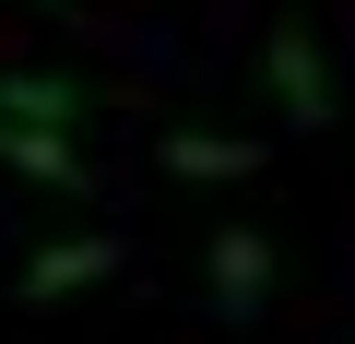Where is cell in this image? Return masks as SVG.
Instances as JSON below:
<instances>
[{
	"label": "cell",
	"mask_w": 355,
	"mask_h": 344,
	"mask_svg": "<svg viewBox=\"0 0 355 344\" xmlns=\"http://www.w3.org/2000/svg\"><path fill=\"white\" fill-rule=\"evenodd\" d=\"M202 273H214V309H225V320H261V309H272V238H261V226H214Z\"/></svg>",
	"instance_id": "3957f363"
},
{
	"label": "cell",
	"mask_w": 355,
	"mask_h": 344,
	"mask_svg": "<svg viewBox=\"0 0 355 344\" xmlns=\"http://www.w3.org/2000/svg\"><path fill=\"white\" fill-rule=\"evenodd\" d=\"M0 119H36V131H71V119H95V95H83L71 72H0Z\"/></svg>",
	"instance_id": "8992f818"
},
{
	"label": "cell",
	"mask_w": 355,
	"mask_h": 344,
	"mask_svg": "<svg viewBox=\"0 0 355 344\" xmlns=\"http://www.w3.org/2000/svg\"><path fill=\"white\" fill-rule=\"evenodd\" d=\"M166 179H261V142L249 131H166Z\"/></svg>",
	"instance_id": "5b68a950"
},
{
	"label": "cell",
	"mask_w": 355,
	"mask_h": 344,
	"mask_svg": "<svg viewBox=\"0 0 355 344\" xmlns=\"http://www.w3.org/2000/svg\"><path fill=\"white\" fill-rule=\"evenodd\" d=\"M261 83H272V107L296 119V131H331V60H320V24H272L261 36Z\"/></svg>",
	"instance_id": "6da1fadb"
},
{
	"label": "cell",
	"mask_w": 355,
	"mask_h": 344,
	"mask_svg": "<svg viewBox=\"0 0 355 344\" xmlns=\"http://www.w3.org/2000/svg\"><path fill=\"white\" fill-rule=\"evenodd\" d=\"M130 249L107 238V226H83V238H48L36 261H24V309H60V297H95L107 273H119Z\"/></svg>",
	"instance_id": "7a4b0ae2"
},
{
	"label": "cell",
	"mask_w": 355,
	"mask_h": 344,
	"mask_svg": "<svg viewBox=\"0 0 355 344\" xmlns=\"http://www.w3.org/2000/svg\"><path fill=\"white\" fill-rule=\"evenodd\" d=\"M0 166H24V179H48V190H95V166H83V142L71 131H36V119H0Z\"/></svg>",
	"instance_id": "277c9868"
}]
</instances>
